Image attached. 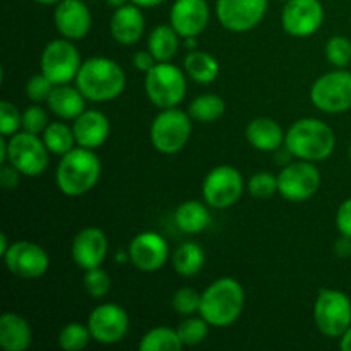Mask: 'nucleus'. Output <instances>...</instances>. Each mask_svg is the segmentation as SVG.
<instances>
[{
  "label": "nucleus",
  "mask_w": 351,
  "mask_h": 351,
  "mask_svg": "<svg viewBox=\"0 0 351 351\" xmlns=\"http://www.w3.org/2000/svg\"><path fill=\"white\" fill-rule=\"evenodd\" d=\"M82 287L91 298H105L112 290V278L105 269H101V266L88 269L84 271Z\"/></svg>",
  "instance_id": "f704fd0d"
},
{
  "label": "nucleus",
  "mask_w": 351,
  "mask_h": 351,
  "mask_svg": "<svg viewBox=\"0 0 351 351\" xmlns=\"http://www.w3.org/2000/svg\"><path fill=\"white\" fill-rule=\"evenodd\" d=\"M324 23V7L319 0H288L281 12V26L293 38L312 36Z\"/></svg>",
  "instance_id": "2eb2a0df"
},
{
  "label": "nucleus",
  "mask_w": 351,
  "mask_h": 351,
  "mask_svg": "<svg viewBox=\"0 0 351 351\" xmlns=\"http://www.w3.org/2000/svg\"><path fill=\"white\" fill-rule=\"evenodd\" d=\"M127 84L125 71L119 62L106 57H93L82 62L75 86L89 101H112L119 98Z\"/></svg>",
  "instance_id": "f257e3e1"
},
{
  "label": "nucleus",
  "mask_w": 351,
  "mask_h": 351,
  "mask_svg": "<svg viewBox=\"0 0 351 351\" xmlns=\"http://www.w3.org/2000/svg\"><path fill=\"white\" fill-rule=\"evenodd\" d=\"M204 263V250L195 242H184L171 256V264H173L175 273L184 278H191L201 273Z\"/></svg>",
  "instance_id": "c85d7f7f"
},
{
  "label": "nucleus",
  "mask_w": 351,
  "mask_h": 351,
  "mask_svg": "<svg viewBox=\"0 0 351 351\" xmlns=\"http://www.w3.org/2000/svg\"><path fill=\"white\" fill-rule=\"evenodd\" d=\"M144 91L149 101L160 110L173 108L184 101L187 95L185 74L170 62H158L144 77Z\"/></svg>",
  "instance_id": "39448f33"
},
{
  "label": "nucleus",
  "mask_w": 351,
  "mask_h": 351,
  "mask_svg": "<svg viewBox=\"0 0 351 351\" xmlns=\"http://www.w3.org/2000/svg\"><path fill=\"white\" fill-rule=\"evenodd\" d=\"M175 223L184 233L197 235L211 225V213L201 201H185L175 211Z\"/></svg>",
  "instance_id": "a878e982"
},
{
  "label": "nucleus",
  "mask_w": 351,
  "mask_h": 351,
  "mask_svg": "<svg viewBox=\"0 0 351 351\" xmlns=\"http://www.w3.org/2000/svg\"><path fill=\"white\" fill-rule=\"evenodd\" d=\"M171 305L173 311L178 315H194L195 312L199 314V307H201V293L194 290V288H180L173 293L171 298Z\"/></svg>",
  "instance_id": "e433bc0d"
},
{
  "label": "nucleus",
  "mask_w": 351,
  "mask_h": 351,
  "mask_svg": "<svg viewBox=\"0 0 351 351\" xmlns=\"http://www.w3.org/2000/svg\"><path fill=\"white\" fill-rule=\"evenodd\" d=\"M281 2H288V0H281Z\"/></svg>",
  "instance_id": "5fc2aeb1"
},
{
  "label": "nucleus",
  "mask_w": 351,
  "mask_h": 351,
  "mask_svg": "<svg viewBox=\"0 0 351 351\" xmlns=\"http://www.w3.org/2000/svg\"><path fill=\"white\" fill-rule=\"evenodd\" d=\"M178 38L180 34L173 29L171 24L170 26L161 24L151 31L147 38V50L153 53L156 62H170L178 51V45H180Z\"/></svg>",
  "instance_id": "cd10ccee"
},
{
  "label": "nucleus",
  "mask_w": 351,
  "mask_h": 351,
  "mask_svg": "<svg viewBox=\"0 0 351 351\" xmlns=\"http://www.w3.org/2000/svg\"><path fill=\"white\" fill-rule=\"evenodd\" d=\"M48 127V115L41 106H29L23 112V130L31 134H43Z\"/></svg>",
  "instance_id": "a19ab883"
},
{
  "label": "nucleus",
  "mask_w": 351,
  "mask_h": 351,
  "mask_svg": "<svg viewBox=\"0 0 351 351\" xmlns=\"http://www.w3.org/2000/svg\"><path fill=\"white\" fill-rule=\"evenodd\" d=\"M184 348L177 329L154 328L141 338V351H180Z\"/></svg>",
  "instance_id": "2f4dec72"
},
{
  "label": "nucleus",
  "mask_w": 351,
  "mask_h": 351,
  "mask_svg": "<svg viewBox=\"0 0 351 351\" xmlns=\"http://www.w3.org/2000/svg\"><path fill=\"white\" fill-rule=\"evenodd\" d=\"M178 336H180L184 346H197L208 338L209 324L202 317H192L189 315L185 321H182L177 328Z\"/></svg>",
  "instance_id": "72a5a7b5"
},
{
  "label": "nucleus",
  "mask_w": 351,
  "mask_h": 351,
  "mask_svg": "<svg viewBox=\"0 0 351 351\" xmlns=\"http://www.w3.org/2000/svg\"><path fill=\"white\" fill-rule=\"evenodd\" d=\"M93 339L91 331L88 324H79V322H69L62 328L58 335V346L64 351H81L89 345Z\"/></svg>",
  "instance_id": "473e14b6"
},
{
  "label": "nucleus",
  "mask_w": 351,
  "mask_h": 351,
  "mask_svg": "<svg viewBox=\"0 0 351 351\" xmlns=\"http://www.w3.org/2000/svg\"><path fill=\"white\" fill-rule=\"evenodd\" d=\"M3 263L14 276L23 278V280H36L48 271L50 257L47 250L41 249L38 243L19 240V242H14L7 250Z\"/></svg>",
  "instance_id": "4468645a"
},
{
  "label": "nucleus",
  "mask_w": 351,
  "mask_h": 351,
  "mask_svg": "<svg viewBox=\"0 0 351 351\" xmlns=\"http://www.w3.org/2000/svg\"><path fill=\"white\" fill-rule=\"evenodd\" d=\"M48 147L38 134L23 130L7 141V163L16 167L24 177H40L48 168Z\"/></svg>",
  "instance_id": "6e6552de"
},
{
  "label": "nucleus",
  "mask_w": 351,
  "mask_h": 351,
  "mask_svg": "<svg viewBox=\"0 0 351 351\" xmlns=\"http://www.w3.org/2000/svg\"><path fill=\"white\" fill-rule=\"evenodd\" d=\"M53 23L62 36L75 41L88 36L93 17L82 0H62L55 7Z\"/></svg>",
  "instance_id": "6ab92c4d"
},
{
  "label": "nucleus",
  "mask_w": 351,
  "mask_h": 351,
  "mask_svg": "<svg viewBox=\"0 0 351 351\" xmlns=\"http://www.w3.org/2000/svg\"><path fill=\"white\" fill-rule=\"evenodd\" d=\"M33 332L29 322L21 315L5 312L0 315V346L5 351H24L29 348Z\"/></svg>",
  "instance_id": "b1692460"
},
{
  "label": "nucleus",
  "mask_w": 351,
  "mask_h": 351,
  "mask_svg": "<svg viewBox=\"0 0 351 351\" xmlns=\"http://www.w3.org/2000/svg\"><path fill=\"white\" fill-rule=\"evenodd\" d=\"M23 129V113L10 101H0V132L3 137H10Z\"/></svg>",
  "instance_id": "58836bf2"
},
{
  "label": "nucleus",
  "mask_w": 351,
  "mask_h": 351,
  "mask_svg": "<svg viewBox=\"0 0 351 351\" xmlns=\"http://www.w3.org/2000/svg\"><path fill=\"white\" fill-rule=\"evenodd\" d=\"M336 226L341 235L351 237V197L346 199L336 213Z\"/></svg>",
  "instance_id": "79ce46f5"
},
{
  "label": "nucleus",
  "mask_w": 351,
  "mask_h": 351,
  "mask_svg": "<svg viewBox=\"0 0 351 351\" xmlns=\"http://www.w3.org/2000/svg\"><path fill=\"white\" fill-rule=\"evenodd\" d=\"M192 134V117L178 106L161 110L151 123L149 137L156 151L175 154L187 146Z\"/></svg>",
  "instance_id": "423d86ee"
},
{
  "label": "nucleus",
  "mask_w": 351,
  "mask_h": 351,
  "mask_svg": "<svg viewBox=\"0 0 351 351\" xmlns=\"http://www.w3.org/2000/svg\"><path fill=\"white\" fill-rule=\"evenodd\" d=\"M314 322L328 338H341L351 326V300L346 293L322 288L314 304Z\"/></svg>",
  "instance_id": "0eeeda50"
},
{
  "label": "nucleus",
  "mask_w": 351,
  "mask_h": 351,
  "mask_svg": "<svg viewBox=\"0 0 351 351\" xmlns=\"http://www.w3.org/2000/svg\"><path fill=\"white\" fill-rule=\"evenodd\" d=\"M245 137L250 146L264 153H276L280 147L285 146V130L280 123L267 117H257L250 120L245 129Z\"/></svg>",
  "instance_id": "5701e85b"
},
{
  "label": "nucleus",
  "mask_w": 351,
  "mask_h": 351,
  "mask_svg": "<svg viewBox=\"0 0 351 351\" xmlns=\"http://www.w3.org/2000/svg\"><path fill=\"white\" fill-rule=\"evenodd\" d=\"M130 0H106V3H108L110 7H113V9H119V7L125 5V3H129Z\"/></svg>",
  "instance_id": "3c124183"
},
{
  "label": "nucleus",
  "mask_w": 351,
  "mask_h": 351,
  "mask_svg": "<svg viewBox=\"0 0 351 351\" xmlns=\"http://www.w3.org/2000/svg\"><path fill=\"white\" fill-rule=\"evenodd\" d=\"M209 5L206 0H175L170 24L182 38L199 36L208 27Z\"/></svg>",
  "instance_id": "aec40b11"
},
{
  "label": "nucleus",
  "mask_w": 351,
  "mask_h": 351,
  "mask_svg": "<svg viewBox=\"0 0 351 351\" xmlns=\"http://www.w3.org/2000/svg\"><path fill=\"white\" fill-rule=\"evenodd\" d=\"M245 291L233 278H219L201 293L199 315L213 328H228L242 315Z\"/></svg>",
  "instance_id": "f03ea898"
},
{
  "label": "nucleus",
  "mask_w": 351,
  "mask_h": 351,
  "mask_svg": "<svg viewBox=\"0 0 351 351\" xmlns=\"http://www.w3.org/2000/svg\"><path fill=\"white\" fill-rule=\"evenodd\" d=\"M285 147L297 160L319 161L328 160L336 147V137L331 127L317 119H302L288 129Z\"/></svg>",
  "instance_id": "20e7f679"
},
{
  "label": "nucleus",
  "mask_w": 351,
  "mask_h": 351,
  "mask_svg": "<svg viewBox=\"0 0 351 351\" xmlns=\"http://www.w3.org/2000/svg\"><path fill=\"white\" fill-rule=\"evenodd\" d=\"M132 64L137 71H143L144 74H146V72L151 71V69H153L158 62L149 50H143V51H137V53H134Z\"/></svg>",
  "instance_id": "c03bdc74"
},
{
  "label": "nucleus",
  "mask_w": 351,
  "mask_h": 351,
  "mask_svg": "<svg viewBox=\"0 0 351 351\" xmlns=\"http://www.w3.org/2000/svg\"><path fill=\"white\" fill-rule=\"evenodd\" d=\"M225 110L226 105L223 98H219V96L216 95H201L195 99H192L187 112L189 115L192 117V120H195V122L211 123L216 122L218 119H221Z\"/></svg>",
  "instance_id": "7c9ffc66"
},
{
  "label": "nucleus",
  "mask_w": 351,
  "mask_h": 351,
  "mask_svg": "<svg viewBox=\"0 0 351 351\" xmlns=\"http://www.w3.org/2000/svg\"><path fill=\"white\" fill-rule=\"evenodd\" d=\"M48 108L62 120H75L86 110V98L81 91L69 84L55 86L47 101Z\"/></svg>",
  "instance_id": "393cba45"
},
{
  "label": "nucleus",
  "mask_w": 351,
  "mask_h": 351,
  "mask_svg": "<svg viewBox=\"0 0 351 351\" xmlns=\"http://www.w3.org/2000/svg\"><path fill=\"white\" fill-rule=\"evenodd\" d=\"M326 58L335 67L345 69L351 62V41L346 36H332L326 43Z\"/></svg>",
  "instance_id": "c9c22d12"
},
{
  "label": "nucleus",
  "mask_w": 351,
  "mask_h": 351,
  "mask_svg": "<svg viewBox=\"0 0 351 351\" xmlns=\"http://www.w3.org/2000/svg\"><path fill=\"white\" fill-rule=\"evenodd\" d=\"M10 245H12V243H9V240H7V235L5 233H2V235H0V256H5L7 254V250L10 249Z\"/></svg>",
  "instance_id": "09e8293b"
},
{
  "label": "nucleus",
  "mask_w": 351,
  "mask_h": 351,
  "mask_svg": "<svg viewBox=\"0 0 351 351\" xmlns=\"http://www.w3.org/2000/svg\"><path fill=\"white\" fill-rule=\"evenodd\" d=\"M185 72L199 84H211L219 75V62L206 51L191 50L184 60Z\"/></svg>",
  "instance_id": "bb28decb"
},
{
  "label": "nucleus",
  "mask_w": 351,
  "mask_h": 351,
  "mask_svg": "<svg viewBox=\"0 0 351 351\" xmlns=\"http://www.w3.org/2000/svg\"><path fill=\"white\" fill-rule=\"evenodd\" d=\"M55 84L41 72V74L33 75L26 84V96L34 103L48 101Z\"/></svg>",
  "instance_id": "ea45409f"
},
{
  "label": "nucleus",
  "mask_w": 351,
  "mask_h": 351,
  "mask_svg": "<svg viewBox=\"0 0 351 351\" xmlns=\"http://www.w3.org/2000/svg\"><path fill=\"white\" fill-rule=\"evenodd\" d=\"M81 65L82 62L79 50L74 47L72 40H67V38L50 41L41 53V72L55 86L75 81Z\"/></svg>",
  "instance_id": "9b49d317"
},
{
  "label": "nucleus",
  "mask_w": 351,
  "mask_h": 351,
  "mask_svg": "<svg viewBox=\"0 0 351 351\" xmlns=\"http://www.w3.org/2000/svg\"><path fill=\"white\" fill-rule=\"evenodd\" d=\"M185 40V45H187V48H192V50H197L199 43H197V36H189V38H184Z\"/></svg>",
  "instance_id": "8fccbe9b"
},
{
  "label": "nucleus",
  "mask_w": 351,
  "mask_h": 351,
  "mask_svg": "<svg viewBox=\"0 0 351 351\" xmlns=\"http://www.w3.org/2000/svg\"><path fill=\"white\" fill-rule=\"evenodd\" d=\"M34 2H38V3H43V5H53V3H58V2H62V0H34Z\"/></svg>",
  "instance_id": "603ef678"
},
{
  "label": "nucleus",
  "mask_w": 351,
  "mask_h": 351,
  "mask_svg": "<svg viewBox=\"0 0 351 351\" xmlns=\"http://www.w3.org/2000/svg\"><path fill=\"white\" fill-rule=\"evenodd\" d=\"M339 348L343 351H351V326L345 331V335L341 336V341H339Z\"/></svg>",
  "instance_id": "49530a36"
},
{
  "label": "nucleus",
  "mask_w": 351,
  "mask_h": 351,
  "mask_svg": "<svg viewBox=\"0 0 351 351\" xmlns=\"http://www.w3.org/2000/svg\"><path fill=\"white\" fill-rule=\"evenodd\" d=\"M267 0H216V16L233 33L254 29L264 19Z\"/></svg>",
  "instance_id": "ddd939ff"
},
{
  "label": "nucleus",
  "mask_w": 351,
  "mask_h": 351,
  "mask_svg": "<svg viewBox=\"0 0 351 351\" xmlns=\"http://www.w3.org/2000/svg\"><path fill=\"white\" fill-rule=\"evenodd\" d=\"M348 156H350V160H351V146H350V149H348Z\"/></svg>",
  "instance_id": "864d4df0"
},
{
  "label": "nucleus",
  "mask_w": 351,
  "mask_h": 351,
  "mask_svg": "<svg viewBox=\"0 0 351 351\" xmlns=\"http://www.w3.org/2000/svg\"><path fill=\"white\" fill-rule=\"evenodd\" d=\"M99 175H101V163L95 149L77 146L62 156L55 180L62 194L69 197H79L96 187Z\"/></svg>",
  "instance_id": "7ed1b4c3"
},
{
  "label": "nucleus",
  "mask_w": 351,
  "mask_h": 351,
  "mask_svg": "<svg viewBox=\"0 0 351 351\" xmlns=\"http://www.w3.org/2000/svg\"><path fill=\"white\" fill-rule=\"evenodd\" d=\"M247 189L252 197L269 199L278 192V177H274L269 171H259L250 177Z\"/></svg>",
  "instance_id": "4c0bfd02"
},
{
  "label": "nucleus",
  "mask_w": 351,
  "mask_h": 351,
  "mask_svg": "<svg viewBox=\"0 0 351 351\" xmlns=\"http://www.w3.org/2000/svg\"><path fill=\"white\" fill-rule=\"evenodd\" d=\"M311 101L324 113H343L351 108V72L336 69L321 75L311 88Z\"/></svg>",
  "instance_id": "1a4fd4ad"
},
{
  "label": "nucleus",
  "mask_w": 351,
  "mask_h": 351,
  "mask_svg": "<svg viewBox=\"0 0 351 351\" xmlns=\"http://www.w3.org/2000/svg\"><path fill=\"white\" fill-rule=\"evenodd\" d=\"M321 187V173L312 161L298 160L285 165L278 175V194L290 202H304Z\"/></svg>",
  "instance_id": "f8f14e48"
},
{
  "label": "nucleus",
  "mask_w": 351,
  "mask_h": 351,
  "mask_svg": "<svg viewBox=\"0 0 351 351\" xmlns=\"http://www.w3.org/2000/svg\"><path fill=\"white\" fill-rule=\"evenodd\" d=\"M72 261L81 269H95L99 267L106 259L108 254V239L105 232L96 226L82 228L72 240L71 247Z\"/></svg>",
  "instance_id": "a211bd4d"
},
{
  "label": "nucleus",
  "mask_w": 351,
  "mask_h": 351,
  "mask_svg": "<svg viewBox=\"0 0 351 351\" xmlns=\"http://www.w3.org/2000/svg\"><path fill=\"white\" fill-rule=\"evenodd\" d=\"M21 175L23 173H21L16 167H12L10 163H2V168H0V182H2V187L5 189V191H14V189H17Z\"/></svg>",
  "instance_id": "37998d69"
},
{
  "label": "nucleus",
  "mask_w": 351,
  "mask_h": 351,
  "mask_svg": "<svg viewBox=\"0 0 351 351\" xmlns=\"http://www.w3.org/2000/svg\"><path fill=\"white\" fill-rule=\"evenodd\" d=\"M146 21L139 5L125 3L113 12L110 19V33L120 45H134L143 38Z\"/></svg>",
  "instance_id": "4be33fe9"
},
{
  "label": "nucleus",
  "mask_w": 351,
  "mask_h": 351,
  "mask_svg": "<svg viewBox=\"0 0 351 351\" xmlns=\"http://www.w3.org/2000/svg\"><path fill=\"white\" fill-rule=\"evenodd\" d=\"M243 177L237 168L219 165L206 175L202 182V197L209 208L226 209L240 201L243 194Z\"/></svg>",
  "instance_id": "9d476101"
},
{
  "label": "nucleus",
  "mask_w": 351,
  "mask_h": 351,
  "mask_svg": "<svg viewBox=\"0 0 351 351\" xmlns=\"http://www.w3.org/2000/svg\"><path fill=\"white\" fill-rule=\"evenodd\" d=\"M132 3H136V5L139 7H156L160 5V3H163L165 0H130Z\"/></svg>",
  "instance_id": "de8ad7c7"
},
{
  "label": "nucleus",
  "mask_w": 351,
  "mask_h": 351,
  "mask_svg": "<svg viewBox=\"0 0 351 351\" xmlns=\"http://www.w3.org/2000/svg\"><path fill=\"white\" fill-rule=\"evenodd\" d=\"M88 328L95 341L115 345L129 332V315L117 304L98 305L88 317Z\"/></svg>",
  "instance_id": "dca6fc26"
},
{
  "label": "nucleus",
  "mask_w": 351,
  "mask_h": 351,
  "mask_svg": "<svg viewBox=\"0 0 351 351\" xmlns=\"http://www.w3.org/2000/svg\"><path fill=\"white\" fill-rule=\"evenodd\" d=\"M41 139H43L45 146L48 147L51 154H57V156H64L69 151L75 147V137L72 127H69L64 122H53L48 123L47 129L41 134Z\"/></svg>",
  "instance_id": "c756f323"
},
{
  "label": "nucleus",
  "mask_w": 351,
  "mask_h": 351,
  "mask_svg": "<svg viewBox=\"0 0 351 351\" xmlns=\"http://www.w3.org/2000/svg\"><path fill=\"white\" fill-rule=\"evenodd\" d=\"M77 146L98 149L110 137V120L99 110H84L72 123Z\"/></svg>",
  "instance_id": "412c9836"
},
{
  "label": "nucleus",
  "mask_w": 351,
  "mask_h": 351,
  "mask_svg": "<svg viewBox=\"0 0 351 351\" xmlns=\"http://www.w3.org/2000/svg\"><path fill=\"white\" fill-rule=\"evenodd\" d=\"M335 252L336 256L341 257V259H346V257L351 256V237L341 235L335 243Z\"/></svg>",
  "instance_id": "a18cd8bd"
},
{
  "label": "nucleus",
  "mask_w": 351,
  "mask_h": 351,
  "mask_svg": "<svg viewBox=\"0 0 351 351\" xmlns=\"http://www.w3.org/2000/svg\"><path fill=\"white\" fill-rule=\"evenodd\" d=\"M170 257L168 243L160 233L144 232L134 237L129 245V261L143 273H154L167 264Z\"/></svg>",
  "instance_id": "f3484780"
}]
</instances>
